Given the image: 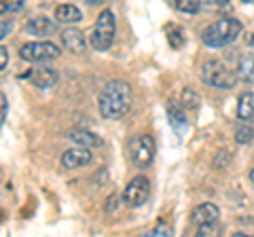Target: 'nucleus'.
I'll return each instance as SVG.
<instances>
[{
    "mask_svg": "<svg viewBox=\"0 0 254 237\" xmlns=\"http://www.w3.org/2000/svg\"><path fill=\"white\" fill-rule=\"evenodd\" d=\"M117 199H119L117 195H110V197H108V203H106V212H113V210L117 208Z\"/></svg>",
    "mask_w": 254,
    "mask_h": 237,
    "instance_id": "obj_28",
    "label": "nucleus"
},
{
    "mask_svg": "<svg viewBox=\"0 0 254 237\" xmlns=\"http://www.w3.org/2000/svg\"><path fill=\"white\" fill-rule=\"evenodd\" d=\"M55 19L60 23H76L83 19V13L74 4H60L55 6Z\"/></svg>",
    "mask_w": 254,
    "mask_h": 237,
    "instance_id": "obj_14",
    "label": "nucleus"
},
{
    "mask_svg": "<svg viewBox=\"0 0 254 237\" xmlns=\"http://www.w3.org/2000/svg\"><path fill=\"white\" fill-rule=\"evenodd\" d=\"M19 58L32 64H45L60 58V47L49 41H32L19 49Z\"/></svg>",
    "mask_w": 254,
    "mask_h": 237,
    "instance_id": "obj_5",
    "label": "nucleus"
},
{
    "mask_svg": "<svg viewBox=\"0 0 254 237\" xmlns=\"http://www.w3.org/2000/svg\"><path fill=\"white\" fill-rule=\"evenodd\" d=\"M9 66V51H6V47L0 45V72Z\"/></svg>",
    "mask_w": 254,
    "mask_h": 237,
    "instance_id": "obj_27",
    "label": "nucleus"
},
{
    "mask_svg": "<svg viewBox=\"0 0 254 237\" xmlns=\"http://www.w3.org/2000/svg\"><path fill=\"white\" fill-rule=\"evenodd\" d=\"M85 2L89 4V6H100V4H104L106 0H85Z\"/></svg>",
    "mask_w": 254,
    "mask_h": 237,
    "instance_id": "obj_29",
    "label": "nucleus"
},
{
    "mask_svg": "<svg viewBox=\"0 0 254 237\" xmlns=\"http://www.w3.org/2000/svg\"><path fill=\"white\" fill-rule=\"evenodd\" d=\"M201 6H210V9H222L229 4V0H197Z\"/></svg>",
    "mask_w": 254,
    "mask_h": 237,
    "instance_id": "obj_25",
    "label": "nucleus"
},
{
    "mask_svg": "<svg viewBox=\"0 0 254 237\" xmlns=\"http://www.w3.org/2000/svg\"><path fill=\"white\" fill-rule=\"evenodd\" d=\"M237 78L242 83H254V58L252 55H242L237 61Z\"/></svg>",
    "mask_w": 254,
    "mask_h": 237,
    "instance_id": "obj_16",
    "label": "nucleus"
},
{
    "mask_svg": "<svg viewBox=\"0 0 254 237\" xmlns=\"http://www.w3.org/2000/svg\"><path fill=\"white\" fill-rule=\"evenodd\" d=\"M70 140L74 142L76 146H85V148H98L102 146V138L93 131H87V129H74L70 133Z\"/></svg>",
    "mask_w": 254,
    "mask_h": 237,
    "instance_id": "obj_13",
    "label": "nucleus"
},
{
    "mask_svg": "<svg viewBox=\"0 0 254 237\" xmlns=\"http://www.w3.org/2000/svg\"><path fill=\"white\" fill-rule=\"evenodd\" d=\"M237 117L242 121H252L254 118V93L246 91L240 96V102H237Z\"/></svg>",
    "mask_w": 254,
    "mask_h": 237,
    "instance_id": "obj_15",
    "label": "nucleus"
},
{
    "mask_svg": "<svg viewBox=\"0 0 254 237\" xmlns=\"http://www.w3.org/2000/svg\"><path fill=\"white\" fill-rule=\"evenodd\" d=\"M155 151H157L155 138L148 136V133H142L129 144V155L131 161L136 163V168H148L155 159Z\"/></svg>",
    "mask_w": 254,
    "mask_h": 237,
    "instance_id": "obj_7",
    "label": "nucleus"
},
{
    "mask_svg": "<svg viewBox=\"0 0 254 237\" xmlns=\"http://www.w3.org/2000/svg\"><path fill=\"white\" fill-rule=\"evenodd\" d=\"M201 81L214 89H233L237 74L229 66H225L220 59H208L201 66Z\"/></svg>",
    "mask_w": 254,
    "mask_h": 237,
    "instance_id": "obj_4",
    "label": "nucleus"
},
{
    "mask_svg": "<svg viewBox=\"0 0 254 237\" xmlns=\"http://www.w3.org/2000/svg\"><path fill=\"white\" fill-rule=\"evenodd\" d=\"M168 41H170V45H172V49H180L182 45H185V32H182V28H178V26H174V23H168Z\"/></svg>",
    "mask_w": 254,
    "mask_h": 237,
    "instance_id": "obj_18",
    "label": "nucleus"
},
{
    "mask_svg": "<svg viewBox=\"0 0 254 237\" xmlns=\"http://www.w3.org/2000/svg\"><path fill=\"white\" fill-rule=\"evenodd\" d=\"M91 159H93L91 148L72 146V148H68V151L62 155V165L66 170H78V168H85V165H89Z\"/></svg>",
    "mask_w": 254,
    "mask_h": 237,
    "instance_id": "obj_9",
    "label": "nucleus"
},
{
    "mask_svg": "<svg viewBox=\"0 0 254 237\" xmlns=\"http://www.w3.org/2000/svg\"><path fill=\"white\" fill-rule=\"evenodd\" d=\"M28 0H0V15H11L17 13Z\"/></svg>",
    "mask_w": 254,
    "mask_h": 237,
    "instance_id": "obj_21",
    "label": "nucleus"
},
{
    "mask_svg": "<svg viewBox=\"0 0 254 237\" xmlns=\"http://www.w3.org/2000/svg\"><path fill=\"white\" fill-rule=\"evenodd\" d=\"M172 9H176V11H182V13H189V15H195L197 11H199V2L197 0H165Z\"/></svg>",
    "mask_w": 254,
    "mask_h": 237,
    "instance_id": "obj_17",
    "label": "nucleus"
},
{
    "mask_svg": "<svg viewBox=\"0 0 254 237\" xmlns=\"http://www.w3.org/2000/svg\"><path fill=\"white\" fill-rule=\"evenodd\" d=\"M6 110H9V102H6V96L2 91H0V125L4 123L6 118Z\"/></svg>",
    "mask_w": 254,
    "mask_h": 237,
    "instance_id": "obj_26",
    "label": "nucleus"
},
{
    "mask_svg": "<svg viewBox=\"0 0 254 237\" xmlns=\"http://www.w3.org/2000/svg\"><path fill=\"white\" fill-rule=\"evenodd\" d=\"M131 106V87L125 81H108L98 96V110L104 118H121Z\"/></svg>",
    "mask_w": 254,
    "mask_h": 237,
    "instance_id": "obj_1",
    "label": "nucleus"
},
{
    "mask_svg": "<svg viewBox=\"0 0 254 237\" xmlns=\"http://www.w3.org/2000/svg\"><path fill=\"white\" fill-rule=\"evenodd\" d=\"M115 32H117V19H115V13L110 9H104L98 19H95V26L91 30V36H89V43L95 51H108L110 45L115 41Z\"/></svg>",
    "mask_w": 254,
    "mask_h": 237,
    "instance_id": "obj_3",
    "label": "nucleus"
},
{
    "mask_svg": "<svg viewBox=\"0 0 254 237\" xmlns=\"http://www.w3.org/2000/svg\"><path fill=\"white\" fill-rule=\"evenodd\" d=\"M62 45L66 47L68 51H72V53H83L85 47H87L83 30H78V28H68V30H64V32H62Z\"/></svg>",
    "mask_w": 254,
    "mask_h": 237,
    "instance_id": "obj_12",
    "label": "nucleus"
},
{
    "mask_svg": "<svg viewBox=\"0 0 254 237\" xmlns=\"http://www.w3.org/2000/svg\"><path fill=\"white\" fill-rule=\"evenodd\" d=\"M148 195H150V182L146 176H136L129 180V184L125 186L123 191V205L127 208L136 210V208H142L146 201H148Z\"/></svg>",
    "mask_w": 254,
    "mask_h": 237,
    "instance_id": "obj_6",
    "label": "nucleus"
},
{
    "mask_svg": "<svg viewBox=\"0 0 254 237\" xmlns=\"http://www.w3.org/2000/svg\"><path fill=\"white\" fill-rule=\"evenodd\" d=\"M26 30H28V34L38 36V38H47V36L58 34V26H55V21H51L49 17H45V15L32 17L26 23Z\"/></svg>",
    "mask_w": 254,
    "mask_h": 237,
    "instance_id": "obj_10",
    "label": "nucleus"
},
{
    "mask_svg": "<svg viewBox=\"0 0 254 237\" xmlns=\"http://www.w3.org/2000/svg\"><path fill=\"white\" fill-rule=\"evenodd\" d=\"M174 231H172V229L168 227V225H157L155 229H153V231H150L148 233V237H159V235H163V237H170Z\"/></svg>",
    "mask_w": 254,
    "mask_h": 237,
    "instance_id": "obj_23",
    "label": "nucleus"
},
{
    "mask_svg": "<svg viewBox=\"0 0 254 237\" xmlns=\"http://www.w3.org/2000/svg\"><path fill=\"white\" fill-rule=\"evenodd\" d=\"M248 43H250V47L254 49V34H250V38H248Z\"/></svg>",
    "mask_w": 254,
    "mask_h": 237,
    "instance_id": "obj_30",
    "label": "nucleus"
},
{
    "mask_svg": "<svg viewBox=\"0 0 254 237\" xmlns=\"http://www.w3.org/2000/svg\"><path fill=\"white\" fill-rule=\"evenodd\" d=\"M180 104L185 106L187 110H195L197 104H199V96H197L193 89H185L182 91V96H180Z\"/></svg>",
    "mask_w": 254,
    "mask_h": 237,
    "instance_id": "obj_22",
    "label": "nucleus"
},
{
    "mask_svg": "<svg viewBox=\"0 0 254 237\" xmlns=\"http://www.w3.org/2000/svg\"><path fill=\"white\" fill-rule=\"evenodd\" d=\"M252 140H254V127H250V125H240V127L235 129L237 144H250Z\"/></svg>",
    "mask_w": 254,
    "mask_h": 237,
    "instance_id": "obj_20",
    "label": "nucleus"
},
{
    "mask_svg": "<svg viewBox=\"0 0 254 237\" xmlns=\"http://www.w3.org/2000/svg\"><path fill=\"white\" fill-rule=\"evenodd\" d=\"M250 182H252V184H254V168H252V170H250Z\"/></svg>",
    "mask_w": 254,
    "mask_h": 237,
    "instance_id": "obj_31",
    "label": "nucleus"
},
{
    "mask_svg": "<svg viewBox=\"0 0 254 237\" xmlns=\"http://www.w3.org/2000/svg\"><path fill=\"white\" fill-rule=\"evenodd\" d=\"M23 78L34 87H38V89H51V87L60 81V74L49 66H36V68H30L28 72L23 74Z\"/></svg>",
    "mask_w": 254,
    "mask_h": 237,
    "instance_id": "obj_8",
    "label": "nucleus"
},
{
    "mask_svg": "<svg viewBox=\"0 0 254 237\" xmlns=\"http://www.w3.org/2000/svg\"><path fill=\"white\" fill-rule=\"evenodd\" d=\"M13 28H15V23L11 19H6V21H0V41H4L6 36H9L13 32Z\"/></svg>",
    "mask_w": 254,
    "mask_h": 237,
    "instance_id": "obj_24",
    "label": "nucleus"
},
{
    "mask_svg": "<svg viewBox=\"0 0 254 237\" xmlns=\"http://www.w3.org/2000/svg\"><path fill=\"white\" fill-rule=\"evenodd\" d=\"M218 218H220V210H218V205H214V203H201L193 210V223L197 227L216 225Z\"/></svg>",
    "mask_w": 254,
    "mask_h": 237,
    "instance_id": "obj_11",
    "label": "nucleus"
},
{
    "mask_svg": "<svg viewBox=\"0 0 254 237\" xmlns=\"http://www.w3.org/2000/svg\"><path fill=\"white\" fill-rule=\"evenodd\" d=\"M240 32H242L240 21L233 19V17H222L203 30L201 41L205 47H210V49H220V47H227L233 41H237Z\"/></svg>",
    "mask_w": 254,
    "mask_h": 237,
    "instance_id": "obj_2",
    "label": "nucleus"
},
{
    "mask_svg": "<svg viewBox=\"0 0 254 237\" xmlns=\"http://www.w3.org/2000/svg\"><path fill=\"white\" fill-rule=\"evenodd\" d=\"M242 2H246V4H250V2H254V0H242Z\"/></svg>",
    "mask_w": 254,
    "mask_h": 237,
    "instance_id": "obj_32",
    "label": "nucleus"
},
{
    "mask_svg": "<svg viewBox=\"0 0 254 237\" xmlns=\"http://www.w3.org/2000/svg\"><path fill=\"white\" fill-rule=\"evenodd\" d=\"M168 115H170V123L174 125V129H185V125H187V121H185V115H182V110H178L174 104H170V108H168Z\"/></svg>",
    "mask_w": 254,
    "mask_h": 237,
    "instance_id": "obj_19",
    "label": "nucleus"
}]
</instances>
